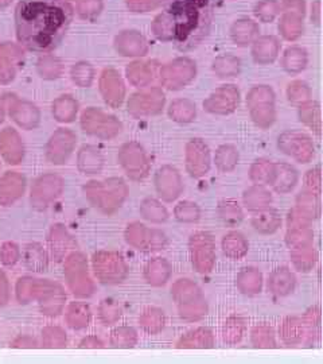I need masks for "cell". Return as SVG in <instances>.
<instances>
[{"instance_id": "52a82bcc", "label": "cell", "mask_w": 323, "mask_h": 364, "mask_svg": "<svg viewBox=\"0 0 323 364\" xmlns=\"http://www.w3.org/2000/svg\"><path fill=\"white\" fill-rule=\"evenodd\" d=\"M77 136L72 131L60 129L46 146V159L53 165H65L73 154Z\"/></svg>"}, {"instance_id": "ac0fdd59", "label": "cell", "mask_w": 323, "mask_h": 364, "mask_svg": "<svg viewBox=\"0 0 323 364\" xmlns=\"http://www.w3.org/2000/svg\"><path fill=\"white\" fill-rule=\"evenodd\" d=\"M66 324L75 331L85 329L91 324V308L84 302H72L65 313Z\"/></svg>"}, {"instance_id": "ba28073f", "label": "cell", "mask_w": 323, "mask_h": 364, "mask_svg": "<svg viewBox=\"0 0 323 364\" xmlns=\"http://www.w3.org/2000/svg\"><path fill=\"white\" fill-rule=\"evenodd\" d=\"M123 260V258L115 254V252H104L99 251L93 255L92 264L93 270L99 279L100 284L103 285H117L123 282V277L119 275V262Z\"/></svg>"}, {"instance_id": "8d00e7d4", "label": "cell", "mask_w": 323, "mask_h": 364, "mask_svg": "<svg viewBox=\"0 0 323 364\" xmlns=\"http://www.w3.org/2000/svg\"><path fill=\"white\" fill-rule=\"evenodd\" d=\"M4 120V109H3V105H0V124L3 123Z\"/></svg>"}, {"instance_id": "1f68e13d", "label": "cell", "mask_w": 323, "mask_h": 364, "mask_svg": "<svg viewBox=\"0 0 323 364\" xmlns=\"http://www.w3.org/2000/svg\"><path fill=\"white\" fill-rule=\"evenodd\" d=\"M126 336H123V328H119L116 331L112 332V338H111V344L114 347H120V348H128L133 347L138 341V336L133 328H127Z\"/></svg>"}, {"instance_id": "d6986e66", "label": "cell", "mask_w": 323, "mask_h": 364, "mask_svg": "<svg viewBox=\"0 0 323 364\" xmlns=\"http://www.w3.org/2000/svg\"><path fill=\"white\" fill-rule=\"evenodd\" d=\"M249 250V243L246 242V236L239 231H231L222 239V251L231 259L239 260L246 257Z\"/></svg>"}, {"instance_id": "4316f807", "label": "cell", "mask_w": 323, "mask_h": 364, "mask_svg": "<svg viewBox=\"0 0 323 364\" xmlns=\"http://www.w3.org/2000/svg\"><path fill=\"white\" fill-rule=\"evenodd\" d=\"M77 111L78 103L72 99V96H61V99H58L53 105V115L58 122H73L77 115Z\"/></svg>"}, {"instance_id": "9a60e30c", "label": "cell", "mask_w": 323, "mask_h": 364, "mask_svg": "<svg viewBox=\"0 0 323 364\" xmlns=\"http://www.w3.org/2000/svg\"><path fill=\"white\" fill-rule=\"evenodd\" d=\"M10 115L21 127L31 130L39 124L38 108L31 103L26 102H15L10 107Z\"/></svg>"}, {"instance_id": "e0dca14e", "label": "cell", "mask_w": 323, "mask_h": 364, "mask_svg": "<svg viewBox=\"0 0 323 364\" xmlns=\"http://www.w3.org/2000/svg\"><path fill=\"white\" fill-rule=\"evenodd\" d=\"M279 41L275 37H261L255 41L252 48V57L256 64H271L278 57Z\"/></svg>"}, {"instance_id": "7a4b0ae2", "label": "cell", "mask_w": 323, "mask_h": 364, "mask_svg": "<svg viewBox=\"0 0 323 364\" xmlns=\"http://www.w3.org/2000/svg\"><path fill=\"white\" fill-rule=\"evenodd\" d=\"M213 19V0H166L153 22V33L177 50L190 52L207 38Z\"/></svg>"}, {"instance_id": "277c9868", "label": "cell", "mask_w": 323, "mask_h": 364, "mask_svg": "<svg viewBox=\"0 0 323 364\" xmlns=\"http://www.w3.org/2000/svg\"><path fill=\"white\" fill-rule=\"evenodd\" d=\"M84 193L92 207L105 215H112L126 201L128 188L121 178H109L103 182H88L84 186Z\"/></svg>"}, {"instance_id": "74e56055", "label": "cell", "mask_w": 323, "mask_h": 364, "mask_svg": "<svg viewBox=\"0 0 323 364\" xmlns=\"http://www.w3.org/2000/svg\"><path fill=\"white\" fill-rule=\"evenodd\" d=\"M0 168H1V164H0Z\"/></svg>"}, {"instance_id": "2e32d148", "label": "cell", "mask_w": 323, "mask_h": 364, "mask_svg": "<svg viewBox=\"0 0 323 364\" xmlns=\"http://www.w3.org/2000/svg\"><path fill=\"white\" fill-rule=\"evenodd\" d=\"M251 224L258 234L272 235L280 228L282 219L278 210L265 208L255 212V216L251 219Z\"/></svg>"}, {"instance_id": "3957f363", "label": "cell", "mask_w": 323, "mask_h": 364, "mask_svg": "<svg viewBox=\"0 0 323 364\" xmlns=\"http://www.w3.org/2000/svg\"><path fill=\"white\" fill-rule=\"evenodd\" d=\"M16 299L21 305L38 301L40 313L46 317H58L65 308L64 287L50 279L22 277L15 285Z\"/></svg>"}, {"instance_id": "484cf974", "label": "cell", "mask_w": 323, "mask_h": 364, "mask_svg": "<svg viewBox=\"0 0 323 364\" xmlns=\"http://www.w3.org/2000/svg\"><path fill=\"white\" fill-rule=\"evenodd\" d=\"M283 69L291 75H297L307 66V52L300 48H290L285 53Z\"/></svg>"}, {"instance_id": "d6a6232c", "label": "cell", "mask_w": 323, "mask_h": 364, "mask_svg": "<svg viewBox=\"0 0 323 364\" xmlns=\"http://www.w3.org/2000/svg\"><path fill=\"white\" fill-rule=\"evenodd\" d=\"M55 60L53 58H40L38 63L39 75L42 78H57L60 77V66L54 64Z\"/></svg>"}, {"instance_id": "5bb4252c", "label": "cell", "mask_w": 323, "mask_h": 364, "mask_svg": "<svg viewBox=\"0 0 323 364\" xmlns=\"http://www.w3.org/2000/svg\"><path fill=\"white\" fill-rule=\"evenodd\" d=\"M77 168L82 174H99L104 168V156L100 150L92 144H85L80 149Z\"/></svg>"}, {"instance_id": "30bf717a", "label": "cell", "mask_w": 323, "mask_h": 364, "mask_svg": "<svg viewBox=\"0 0 323 364\" xmlns=\"http://www.w3.org/2000/svg\"><path fill=\"white\" fill-rule=\"evenodd\" d=\"M181 181L180 171L173 166H163L155 174V189L159 198L173 203L182 192V185H171V182Z\"/></svg>"}, {"instance_id": "8fae6325", "label": "cell", "mask_w": 323, "mask_h": 364, "mask_svg": "<svg viewBox=\"0 0 323 364\" xmlns=\"http://www.w3.org/2000/svg\"><path fill=\"white\" fill-rule=\"evenodd\" d=\"M0 156L9 165H19L25 158V146L13 129L0 132Z\"/></svg>"}, {"instance_id": "603a6c76", "label": "cell", "mask_w": 323, "mask_h": 364, "mask_svg": "<svg viewBox=\"0 0 323 364\" xmlns=\"http://www.w3.org/2000/svg\"><path fill=\"white\" fill-rule=\"evenodd\" d=\"M22 259L25 262L27 269L33 272H45L49 263V255L40 245L31 243L25 247Z\"/></svg>"}, {"instance_id": "9c48e42d", "label": "cell", "mask_w": 323, "mask_h": 364, "mask_svg": "<svg viewBox=\"0 0 323 364\" xmlns=\"http://www.w3.org/2000/svg\"><path fill=\"white\" fill-rule=\"evenodd\" d=\"M26 177L19 171H6L0 177V205L11 207L26 192Z\"/></svg>"}, {"instance_id": "e575fe53", "label": "cell", "mask_w": 323, "mask_h": 364, "mask_svg": "<svg viewBox=\"0 0 323 364\" xmlns=\"http://www.w3.org/2000/svg\"><path fill=\"white\" fill-rule=\"evenodd\" d=\"M38 346V340L30 335H21V336L13 338V341L10 343L11 348H37Z\"/></svg>"}, {"instance_id": "f546056e", "label": "cell", "mask_w": 323, "mask_h": 364, "mask_svg": "<svg viewBox=\"0 0 323 364\" xmlns=\"http://www.w3.org/2000/svg\"><path fill=\"white\" fill-rule=\"evenodd\" d=\"M22 258L21 247L13 242H4L0 246V263L6 267H13Z\"/></svg>"}, {"instance_id": "cb8c5ba5", "label": "cell", "mask_w": 323, "mask_h": 364, "mask_svg": "<svg viewBox=\"0 0 323 364\" xmlns=\"http://www.w3.org/2000/svg\"><path fill=\"white\" fill-rule=\"evenodd\" d=\"M239 150L232 144H221L216 151L214 164L221 173H231L239 165Z\"/></svg>"}, {"instance_id": "d590c367", "label": "cell", "mask_w": 323, "mask_h": 364, "mask_svg": "<svg viewBox=\"0 0 323 364\" xmlns=\"http://www.w3.org/2000/svg\"><path fill=\"white\" fill-rule=\"evenodd\" d=\"M80 348H104V343L97 336H87L80 341Z\"/></svg>"}, {"instance_id": "44dd1931", "label": "cell", "mask_w": 323, "mask_h": 364, "mask_svg": "<svg viewBox=\"0 0 323 364\" xmlns=\"http://www.w3.org/2000/svg\"><path fill=\"white\" fill-rule=\"evenodd\" d=\"M243 201L249 212H258L271 207L272 196L263 188V185H256L244 191Z\"/></svg>"}, {"instance_id": "d4e9b609", "label": "cell", "mask_w": 323, "mask_h": 364, "mask_svg": "<svg viewBox=\"0 0 323 364\" xmlns=\"http://www.w3.org/2000/svg\"><path fill=\"white\" fill-rule=\"evenodd\" d=\"M213 333L207 328H199L195 332L186 333L185 338H182L177 347L178 348H210L213 347Z\"/></svg>"}, {"instance_id": "5b68a950", "label": "cell", "mask_w": 323, "mask_h": 364, "mask_svg": "<svg viewBox=\"0 0 323 364\" xmlns=\"http://www.w3.org/2000/svg\"><path fill=\"white\" fill-rule=\"evenodd\" d=\"M64 275L66 284L77 299H89L94 293V285L89 275L88 260L82 252H70L64 264Z\"/></svg>"}, {"instance_id": "4fadbf2b", "label": "cell", "mask_w": 323, "mask_h": 364, "mask_svg": "<svg viewBox=\"0 0 323 364\" xmlns=\"http://www.w3.org/2000/svg\"><path fill=\"white\" fill-rule=\"evenodd\" d=\"M299 181V171L288 164H276L272 177L271 186L275 192L287 195L294 191Z\"/></svg>"}, {"instance_id": "836d02e7", "label": "cell", "mask_w": 323, "mask_h": 364, "mask_svg": "<svg viewBox=\"0 0 323 364\" xmlns=\"http://www.w3.org/2000/svg\"><path fill=\"white\" fill-rule=\"evenodd\" d=\"M11 299V285L6 273L0 270V308L6 306Z\"/></svg>"}, {"instance_id": "83f0119b", "label": "cell", "mask_w": 323, "mask_h": 364, "mask_svg": "<svg viewBox=\"0 0 323 364\" xmlns=\"http://www.w3.org/2000/svg\"><path fill=\"white\" fill-rule=\"evenodd\" d=\"M175 219L185 224H195L201 220V208L197 203L185 200L178 203V205L174 209Z\"/></svg>"}, {"instance_id": "4dcf8cb0", "label": "cell", "mask_w": 323, "mask_h": 364, "mask_svg": "<svg viewBox=\"0 0 323 364\" xmlns=\"http://www.w3.org/2000/svg\"><path fill=\"white\" fill-rule=\"evenodd\" d=\"M72 80L82 88H88L93 81V68L89 63H78L72 68Z\"/></svg>"}, {"instance_id": "6da1fadb", "label": "cell", "mask_w": 323, "mask_h": 364, "mask_svg": "<svg viewBox=\"0 0 323 364\" xmlns=\"http://www.w3.org/2000/svg\"><path fill=\"white\" fill-rule=\"evenodd\" d=\"M73 18L69 0H19L13 13L15 37L28 52L48 54L61 45Z\"/></svg>"}, {"instance_id": "ffe728a7", "label": "cell", "mask_w": 323, "mask_h": 364, "mask_svg": "<svg viewBox=\"0 0 323 364\" xmlns=\"http://www.w3.org/2000/svg\"><path fill=\"white\" fill-rule=\"evenodd\" d=\"M217 213L221 221L229 228L239 227L244 220V212L241 205L232 198L221 200L217 205Z\"/></svg>"}, {"instance_id": "7402d4cb", "label": "cell", "mask_w": 323, "mask_h": 364, "mask_svg": "<svg viewBox=\"0 0 323 364\" xmlns=\"http://www.w3.org/2000/svg\"><path fill=\"white\" fill-rule=\"evenodd\" d=\"M139 212L144 220L154 223V224H163L170 218L168 208L160 201L151 197H147L143 200Z\"/></svg>"}, {"instance_id": "7c38bea8", "label": "cell", "mask_w": 323, "mask_h": 364, "mask_svg": "<svg viewBox=\"0 0 323 364\" xmlns=\"http://www.w3.org/2000/svg\"><path fill=\"white\" fill-rule=\"evenodd\" d=\"M48 242H49V250H50L53 259L55 262L65 259L67 251L75 247V240L72 235L67 232V230L62 224L52 225L48 236Z\"/></svg>"}, {"instance_id": "8992f818", "label": "cell", "mask_w": 323, "mask_h": 364, "mask_svg": "<svg viewBox=\"0 0 323 364\" xmlns=\"http://www.w3.org/2000/svg\"><path fill=\"white\" fill-rule=\"evenodd\" d=\"M64 178L55 173L39 176L30 191L31 208L45 210L55 203L64 193Z\"/></svg>"}, {"instance_id": "f1b7e54d", "label": "cell", "mask_w": 323, "mask_h": 364, "mask_svg": "<svg viewBox=\"0 0 323 364\" xmlns=\"http://www.w3.org/2000/svg\"><path fill=\"white\" fill-rule=\"evenodd\" d=\"M67 344V336L62 328L49 326L42 329V347L45 348H64Z\"/></svg>"}]
</instances>
